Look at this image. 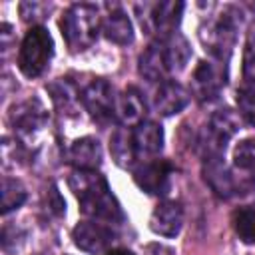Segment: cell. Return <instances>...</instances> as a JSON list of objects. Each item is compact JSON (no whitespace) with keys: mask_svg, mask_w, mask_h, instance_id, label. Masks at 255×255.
<instances>
[{"mask_svg":"<svg viewBox=\"0 0 255 255\" xmlns=\"http://www.w3.org/2000/svg\"><path fill=\"white\" fill-rule=\"evenodd\" d=\"M68 185L76 195L82 213L88 219H96L102 223H120L124 219L122 207L112 193L108 181L98 171L90 169H74L68 177Z\"/></svg>","mask_w":255,"mask_h":255,"instance_id":"1","label":"cell"},{"mask_svg":"<svg viewBox=\"0 0 255 255\" xmlns=\"http://www.w3.org/2000/svg\"><path fill=\"white\" fill-rule=\"evenodd\" d=\"M60 30L70 52H84L96 44L102 32V16L94 4H74L64 12Z\"/></svg>","mask_w":255,"mask_h":255,"instance_id":"2","label":"cell"},{"mask_svg":"<svg viewBox=\"0 0 255 255\" xmlns=\"http://www.w3.org/2000/svg\"><path fill=\"white\" fill-rule=\"evenodd\" d=\"M239 16L241 14L235 8L227 6L219 14L205 18V22L201 24L199 40L215 62L223 64L231 56V50H233L235 38H237V28L241 24Z\"/></svg>","mask_w":255,"mask_h":255,"instance_id":"3","label":"cell"},{"mask_svg":"<svg viewBox=\"0 0 255 255\" xmlns=\"http://www.w3.org/2000/svg\"><path fill=\"white\" fill-rule=\"evenodd\" d=\"M54 56V42L44 26H32L18 50V68L26 78H38L46 72Z\"/></svg>","mask_w":255,"mask_h":255,"instance_id":"4","label":"cell"},{"mask_svg":"<svg viewBox=\"0 0 255 255\" xmlns=\"http://www.w3.org/2000/svg\"><path fill=\"white\" fill-rule=\"evenodd\" d=\"M8 122L14 129V137L24 147H28L32 143H38L48 124V116H46L44 106L38 100H26V102L12 106L8 114Z\"/></svg>","mask_w":255,"mask_h":255,"instance_id":"5","label":"cell"},{"mask_svg":"<svg viewBox=\"0 0 255 255\" xmlns=\"http://www.w3.org/2000/svg\"><path fill=\"white\" fill-rule=\"evenodd\" d=\"M239 126H241V122H239L237 112H233L229 108L215 110L209 116L203 131H201V137H199L203 157L223 155L227 141L239 131Z\"/></svg>","mask_w":255,"mask_h":255,"instance_id":"6","label":"cell"},{"mask_svg":"<svg viewBox=\"0 0 255 255\" xmlns=\"http://www.w3.org/2000/svg\"><path fill=\"white\" fill-rule=\"evenodd\" d=\"M135 12L141 28L147 34H155L157 38H163L177 32V24L183 12V2H145V4H137Z\"/></svg>","mask_w":255,"mask_h":255,"instance_id":"7","label":"cell"},{"mask_svg":"<svg viewBox=\"0 0 255 255\" xmlns=\"http://www.w3.org/2000/svg\"><path fill=\"white\" fill-rule=\"evenodd\" d=\"M116 100L118 94L114 90V86L104 80H92L82 92H80V102L84 106V110L90 114V118L98 124H110L112 120H116Z\"/></svg>","mask_w":255,"mask_h":255,"instance_id":"8","label":"cell"},{"mask_svg":"<svg viewBox=\"0 0 255 255\" xmlns=\"http://www.w3.org/2000/svg\"><path fill=\"white\" fill-rule=\"evenodd\" d=\"M137 70H139L141 78H145L147 82H153V84H161V82L169 80V74H173V64H171V56H169L165 38H155L141 52Z\"/></svg>","mask_w":255,"mask_h":255,"instance_id":"9","label":"cell"},{"mask_svg":"<svg viewBox=\"0 0 255 255\" xmlns=\"http://www.w3.org/2000/svg\"><path fill=\"white\" fill-rule=\"evenodd\" d=\"M225 86V72L221 62L215 60H201L191 76V94L199 102H213L219 98Z\"/></svg>","mask_w":255,"mask_h":255,"instance_id":"10","label":"cell"},{"mask_svg":"<svg viewBox=\"0 0 255 255\" xmlns=\"http://www.w3.org/2000/svg\"><path fill=\"white\" fill-rule=\"evenodd\" d=\"M74 245L86 253H108L112 249V243L116 239L112 225L96 221V219H84L72 229Z\"/></svg>","mask_w":255,"mask_h":255,"instance_id":"11","label":"cell"},{"mask_svg":"<svg viewBox=\"0 0 255 255\" xmlns=\"http://www.w3.org/2000/svg\"><path fill=\"white\" fill-rule=\"evenodd\" d=\"M171 177V165L165 159H145L133 171V179L141 191L149 195H159L165 191Z\"/></svg>","mask_w":255,"mask_h":255,"instance_id":"12","label":"cell"},{"mask_svg":"<svg viewBox=\"0 0 255 255\" xmlns=\"http://www.w3.org/2000/svg\"><path fill=\"white\" fill-rule=\"evenodd\" d=\"M189 100H191V92L179 82L169 78L157 84V90L153 94V110L159 116H175L189 104Z\"/></svg>","mask_w":255,"mask_h":255,"instance_id":"13","label":"cell"},{"mask_svg":"<svg viewBox=\"0 0 255 255\" xmlns=\"http://www.w3.org/2000/svg\"><path fill=\"white\" fill-rule=\"evenodd\" d=\"M145 100L137 88H126L124 92L118 94L116 100V122L122 128H135L145 120Z\"/></svg>","mask_w":255,"mask_h":255,"instance_id":"14","label":"cell"},{"mask_svg":"<svg viewBox=\"0 0 255 255\" xmlns=\"http://www.w3.org/2000/svg\"><path fill=\"white\" fill-rule=\"evenodd\" d=\"M149 227L153 233H157L161 237H175L183 227L181 205L171 199L159 201L149 215Z\"/></svg>","mask_w":255,"mask_h":255,"instance_id":"15","label":"cell"},{"mask_svg":"<svg viewBox=\"0 0 255 255\" xmlns=\"http://www.w3.org/2000/svg\"><path fill=\"white\" fill-rule=\"evenodd\" d=\"M66 157H68V163L74 165V169L96 171V167H100L102 163V145L96 137L84 135L70 143Z\"/></svg>","mask_w":255,"mask_h":255,"instance_id":"16","label":"cell"},{"mask_svg":"<svg viewBox=\"0 0 255 255\" xmlns=\"http://www.w3.org/2000/svg\"><path fill=\"white\" fill-rule=\"evenodd\" d=\"M131 139L137 157H153L163 147V129L153 120H143L135 128H131Z\"/></svg>","mask_w":255,"mask_h":255,"instance_id":"17","label":"cell"},{"mask_svg":"<svg viewBox=\"0 0 255 255\" xmlns=\"http://www.w3.org/2000/svg\"><path fill=\"white\" fill-rule=\"evenodd\" d=\"M203 173H205V181L213 189V193H217L219 197H229L233 193L235 183H233L231 171L225 165L221 155L203 157Z\"/></svg>","mask_w":255,"mask_h":255,"instance_id":"18","label":"cell"},{"mask_svg":"<svg viewBox=\"0 0 255 255\" xmlns=\"http://www.w3.org/2000/svg\"><path fill=\"white\" fill-rule=\"evenodd\" d=\"M102 32L110 42L120 44V46L131 44V40H133V26H131L128 14L120 6H114L108 12V16L102 20Z\"/></svg>","mask_w":255,"mask_h":255,"instance_id":"19","label":"cell"},{"mask_svg":"<svg viewBox=\"0 0 255 255\" xmlns=\"http://www.w3.org/2000/svg\"><path fill=\"white\" fill-rule=\"evenodd\" d=\"M110 151L116 159L118 165L122 167H133L137 161V153L133 147L131 139V129L129 128H118L112 137H110Z\"/></svg>","mask_w":255,"mask_h":255,"instance_id":"20","label":"cell"},{"mask_svg":"<svg viewBox=\"0 0 255 255\" xmlns=\"http://www.w3.org/2000/svg\"><path fill=\"white\" fill-rule=\"evenodd\" d=\"M2 213L8 215L10 211L18 209L26 201V187L16 177H2Z\"/></svg>","mask_w":255,"mask_h":255,"instance_id":"21","label":"cell"},{"mask_svg":"<svg viewBox=\"0 0 255 255\" xmlns=\"http://www.w3.org/2000/svg\"><path fill=\"white\" fill-rule=\"evenodd\" d=\"M233 229L243 243H255V207H241L233 213Z\"/></svg>","mask_w":255,"mask_h":255,"instance_id":"22","label":"cell"},{"mask_svg":"<svg viewBox=\"0 0 255 255\" xmlns=\"http://www.w3.org/2000/svg\"><path fill=\"white\" fill-rule=\"evenodd\" d=\"M233 165L243 173L255 175V137H247L235 145Z\"/></svg>","mask_w":255,"mask_h":255,"instance_id":"23","label":"cell"},{"mask_svg":"<svg viewBox=\"0 0 255 255\" xmlns=\"http://www.w3.org/2000/svg\"><path fill=\"white\" fill-rule=\"evenodd\" d=\"M237 110L249 126H255V90L245 86L237 90Z\"/></svg>","mask_w":255,"mask_h":255,"instance_id":"24","label":"cell"},{"mask_svg":"<svg viewBox=\"0 0 255 255\" xmlns=\"http://www.w3.org/2000/svg\"><path fill=\"white\" fill-rule=\"evenodd\" d=\"M46 10H50V6L40 4V2H24V4H20V14H22V18L26 22H30V20L36 22V20L44 18Z\"/></svg>","mask_w":255,"mask_h":255,"instance_id":"25","label":"cell"},{"mask_svg":"<svg viewBox=\"0 0 255 255\" xmlns=\"http://www.w3.org/2000/svg\"><path fill=\"white\" fill-rule=\"evenodd\" d=\"M106 255H135V253H131L129 249H124V247H112Z\"/></svg>","mask_w":255,"mask_h":255,"instance_id":"26","label":"cell"}]
</instances>
